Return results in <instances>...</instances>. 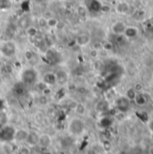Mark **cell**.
<instances>
[{
	"label": "cell",
	"instance_id": "cell-1",
	"mask_svg": "<svg viewBox=\"0 0 153 154\" xmlns=\"http://www.w3.org/2000/svg\"><path fill=\"white\" fill-rule=\"evenodd\" d=\"M38 72L33 68H27L22 73V82L25 85H32L37 82Z\"/></svg>",
	"mask_w": 153,
	"mask_h": 154
},
{
	"label": "cell",
	"instance_id": "cell-2",
	"mask_svg": "<svg viewBox=\"0 0 153 154\" xmlns=\"http://www.w3.org/2000/svg\"><path fill=\"white\" fill-rule=\"evenodd\" d=\"M0 52L6 57H12L16 53V45L13 41H5L0 45Z\"/></svg>",
	"mask_w": 153,
	"mask_h": 154
},
{
	"label": "cell",
	"instance_id": "cell-3",
	"mask_svg": "<svg viewBox=\"0 0 153 154\" xmlns=\"http://www.w3.org/2000/svg\"><path fill=\"white\" fill-rule=\"evenodd\" d=\"M84 127L85 126H84L83 121L79 117H75V118L72 119L69 124V131L74 135L81 134L84 131Z\"/></svg>",
	"mask_w": 153,
	"mask_h": 154
},
{
	"label": "cell",
	"instance_id": "cell-4",
	"mask_svg": "<svg viewBox=\"0 0 153 154\" xmlns=\"http://www.w3.org/2000/svg\"><path fill=\"white\" fill-rule=\"evenodd\" d=\"M15 129L11 125L2 126L0 129V140L3 142H11L14 140Z\"/></svg>",
	"mask_w": 153,
	"mask_h": 154
},
{
	"label": "cell",
	"instance_id": "cell-5",
	"mask_svg": "<svg viewBox=\"0 0 153 154\" xmlns=\"http://www.w3.org/2000/svg\"><path fill=\"white\" fill-rule=\"evenodd\" d=\"M127 24L123 21H117L114 23L111 26V32L115 36H123Z\"/></svg>",
	"mask_w": 153,
	"mask_h": 154
},
{
	"label": "cell",
	"instance_id": "cell-6",
	"mask_svg": "<svg viewBox=\"0 0 153 154\" xmlns=\"http://www.w3.org/2000/svg\"><path fill=\"white\" fill-rule=\"evenodd\" d=\"M130 102L131 101L124 96L120 97L115 100V109L120 112H127L130 108Z\"/></svg>",
	"mask_w": 153,
	"mask_h": 154
},
{
	"label": "cell",
	"instance_id": "cell-7",
	"mask_svg": "<svg viewBox=\"0 0 153 154\" xmlns=\"http://www.w3.org/2000/svg\"><path fill=\"white\" fill-rule=\"evenodd\" d=\"M139 34H140V30L138 27L133 26V25H127L123 36L129 39H133V38H137Z\"/></svg>",
	"mask_w": 153,
	"mask_h": 154
},
{
	"label": "cell",
	"instance_id": "cell-8",
	"mask_svg": "<svg viewBox=\"0 0 153 154\" xmlns=\"http://www.w3.org/2000/svg\"><path fill=\"white\" fill-rule=\"evenodd\" d=\"M58 55L59 53H57L55 48H48L47 49V51L45 52V58H46V61L51 65L53 64H56L57 61H58Z\"/></svg>",
	"mask_w": 153,
	"mask_h": 154
},
{
	"label": "cell",
	"instance_id": "cell-9",
	"mask_svg": "<svg viewBox=\"0 0 153 154\" xmlns=\"http://www.w3.org/2000/svg\"><path fill=\"white\" fill-rule=\"evenodd\" d=\"M115 11L119 14L125 15V14H127L130 12V5L127 2H125V1H121V2L116 4Z\"/></svg>",
	"mask_w": 153,
	"mask_h": 154
},
{
	"label": "cell",
	"instance_id": "cell-10",
	"mask_svg": "<svg viewBox=\"0 0 153 154\" xmlns=\"http://www.w3.org/2000/svg\"><path fill=\"white\" fill-rule=\"evenodd\" d=\"M13 92H14V95H16L18 97L24 95L25 92H26V86H25V84L22 81L21 82H17L14 85V87H13Z\"/></svg>",
	"mask_w": 153,
	"mask_h": 154
},
{
	"label": "cell",
	"instance_id": "cell-11",
	"mask_svg": "<svg viewBox=\"0 0 153 154\" xmlns=\"http://www.w3.org/2000/svg\"><path fill=\"white\" fill-rule=\"evenodd\" d=\"M41 148H48L51 145V137L48 134H41L38 138V143Z\"/></svg>",
	"mask_w": 153,
	"mask_h": 154
},
{
	"label": "cell",
	"instance_id": "cell-12",
	"mask_svg": "<svg viewBox=\"0 0 153 154\" xmlns=\"http://www.w3.org/2000/svg\"><path fill=\"white\" fill-rule=\"evenodd\" d=\"M56 75H57V84L63 86V85L67 83L69 76H68V74L66 71H58L56 74Z\"/></svg>",
	"mask_w": 153,
	"mask_h": 154
},
{
	"label": "cell",
	"instance_id": "cell-13",
	"mask_svg": "<svg viewBox=\"0 0 153 154\" xmlns=\"http://www.w3.org/2000/svg\"><path fill=\"white\" fill-rule=\"evenodd\" d=\"M29 134V132L25 129H19L15 131L14 134V140L17 142H24L27 139V136Z\"/></svg>",
	"mask_w": 153,
	"mask_h": 154
},
{
	"label": "cell",
	"instance_id": "cell-14",
	"mask_svg": "<svg viewBox=\"0 0 153 154\" xmlns=\"http://www.w3.org/2000/svg\"><path fill=\"white\" fill-rule=\"evenodd\" d=\"M38 138H39V136L35 132H29V134H28L25 142L30 146H35L38 143Z\"/></svg>",
	"mask_w": 153,
	"mask_h": 154
},
{
	"label": "cell",
	"instance_id": "cell-15",
	"mask_svg": "<svg viewBox=\"0 0 153 154\" xmlns=\"http://www.w3.org/2000/svg\"><path fill=\"white\" fill-rule=\"evenodd\" d=\"M90 42V36L83 33V34H80L76 38V43L80 46H86Z\"/></svg>",
	"mask_w": 153,
	"mask_h": 154
},
{
	"label": "cell",
	"instance_id": "cell-16",
	"mask_svg": "<svg viewBox=\"0 0 153 154\" xmlns=\"http://www.w3.org/2000/svg\"><path fill=\"white\" fill-rule=\"evenodd\" d=\"M133 101H134V103H135L137 106H139V107H143V106H145L146 103H147V98L145 97V95H144L143 93L139 92V93H137V95H136V97H135V99H134Z\"/></svg>",
	"mask_w": 153,
	"mask_h": 154
},
{
	"label": "cell",
	"instance_id": "cell-17",
	"mask_svg": "<svg viewBox=\"0 0 153 154\" xmlns=\"http://www.w3.org/2000/svg\"><path fill=\"white\" fill-rule=\"evenodd\" d=\"M44 82L47 85L57 84V75L54 73H47L44 75Z\"/></svg>",
	"mask_w": 153,
	"mask_h": 154
},
{
	"label": "cell",
	"instance_id": "cell-18",
	"mask_svg": "<svg viewBox=\"0 0 153 154\" xmlns=\"http://www.w3.org/2000/svg\"><path fill=\"white\" fill-rule=\"evenodd\" d=\"M137 93H138V92L133 89V87H130V88H128V89L125 91L124 97H125L127 100H129L130 101H133L134 99H135V97H136V95H137Z\"/></svg>",
	"mask_w": 153,
	"mask_h": 154
},
{
	"label": "cell",
	"instance_id": "cell-19",
	"mask_svg": "<svg viewBox=\"0 0 153 154\" xmlns=\"http://www.w3.org/2000/svg\"><path fill=\"white\" fill-rule=\"evenodd\" d=\"M99 125L102 128H109L112 125V119L110 116H103L99 120Z\"/></svg>",
	"mask_w": 153,
	"mask_h": 154
},
{
	"label": "cell",
	"instance_id": "cell-20",
	"mask_svg": "<svg viewBox=\"0 0 153 154\" xmlns=\"http://www.w3.org/2000/svg\"><path fill=\"white\" fill-rule=\"evenodd\" d=\"M75 111L77 115L79 116H83L85 114L86 111V108L82 103H76L75 107Z\"/></svg>",
	"mask_w": 153,
	"mask_h": 154
},
{
	"label": "cell",
	"instance_id": "cell-21",
	"mask_svg": "<svg viewBox=\"0 0 153 154\" xmlns=\"http://www.w3.org/2000/svg\"><path fill=\"white\" fill-rule=\"evenodd\" d=\"M19 27L21 29L26 30L28 27H30V19H28L27 17L21 18L20 21H19Z\"/></svg>",
	"mask_w": 153,
	"mask_h": 154
},
{
	"label": "cell",
	"instance_id": "cell-22",
	"mask_svg": "<svg viewBox=\"0 0 153 154\" xmlns=\"http://www.w3.org/2000/svg\"><path fill=\"white\" fill-rule=\"evenodd\" d=\"M58 20L55 17H50V18H47V27L49 28H56L57 23H58Z\"/></svg>",
	"mask_w": 153,
	"mask_h": 154
},
{
	"label": "cell",
	"instance_id": "cell-23",
	"mask_svg": "<svg viewBox=\"0 0 153 154\" xmlns=\"http://www.w3.org/2000/svg\"><path fill=\"white\" fill-rule=\"evenodd\" d=\"M15 33H16V31H15V28L13 27V26H8L6 28V31H5V34H6V37H8L9 38H14L15 36Z\"/></svg>",
	"mask_w": 153,
	"mask_h": 154
},
{
	"label": "cell",
	"instance_id": "cell-24",
	"mask_svg": "<svg viewBox=\"0 0 153 154\" xmlns=\"http://www.w3.org/2000/svg\"><path fill=\"white\" fill-rule=\"evenodd\" d=\"M44 41L46 42V44L48 46V48H51V46L54 44V38H52V36L50 34H46L44 35Z\"/></svg>",
	"mask_w": 153,
	"mask_h": 154
},
{
	"label": "cell",
	"instance_id": "cell-25",
	"mask_svg": "<svg viewBox=\"0 0 153 154\" xmlns=\"http://www.w3.org/2000/svg\"><path fill=\"white\" fill-rule=\"evenodd\" d=\"M26 31H27V34H28V36L31 38V37H34V36H36V34L38 33V30L35 28V27H32V26H30V27H28L27 29H26Z\"/></svg>",
	"mask_w": 153,
	"mask_h": 154
},
{
	"label": "cell",
	"instance_id": "cell-26",
	"mask_svg": "<svg viewBox=\"0 0 153 154\" xmlns=\"http://www.w3.org/2000/svg\"><path fill=\"white\" fill-rule=\"evenodd\" d=\"M11 6L10 0H0V8L1 9H7Z\"/></svg>",
	"mask_w": 153,
	"mask_h": 154
},
{
	"label": "cell",
	"instance_id": "cell-27",
	"mask_svg": "<svg viewBox=\"0 0 153 154\" xmlns=\"http://www.w3.org/2000/svg\"><path fill=\"white\" fill-rule=\"evenodd\" d=\"M17 154H31V149L27 146H22L18 149Z\"/></svg>",
	"mask_w": 153,
	"mask_h": 154
},
{
	"label": "cell",
	"instance_id": "cell-28",
	"mask_svg": "<svg viewBox=\"0 0 153 154\" xmlns=\"http://www.w3.org/2000/svg\"><path fill=\"white\" fill-rule=\"evenodd\" d=\"M37 23H38V25L40 28H45V27L47 26V18H45L44 16L39 17Z\"/></svg>",
	"mask_w": 153,
	"mask_h": 154
},
{
	"label": "cell",
	"instance_id": "cell-29",
	"mask_svg": "<svg viewBox=\"0 0 153 154\" xmlns=\"http://www.w3.org/2000/svg\"><path fill=\"white\" fill-rule=\"evenodd\" d=\"M65 49H66V48H65V45H64V44H62V43H57V44L56 45L55 50H56L57 53L61 54V53H63V52L65 51Z\"/></svg>",
	"mask_w": 153,
	"mask_h": 154
},
{
	"label": "cell",
	"instance_id": "cell-30",
	"mask_svg": "<svg viewBox=\"0 0 153 154\" xmlns=\"http://www.w3.org/2000/svg\"><path fill=\"white\" fill-rule=\"evenodd\" d=\"M76 91L80 95H85L87 93V91H88L87 88L84 87V86H79V87H77Z\"/></svg>",
	"mask_w": 153,
	"mask_h": 154
},
{
	"label": "cell",
	"instance_id": "cell-31",
	"mask_svg": "<svg viewBox=\"0 0 153 154\" xmlns=\"http://www.w3.org/2000/svg\"><path fill=\"white\" fill-rule=\"evenodd\" d=\"M24 57H25V58L28 60V61H31L32 58H33V57H34V55H33V53H32V51H31V50H26L25 52H24Z\"/></svg>",
	"mask_w": 153,
	"mask_h": 154
},
{
	"label": "cell",
	"instance_id": "cell-32",
	"mask_svg": "<svg viewBox=\"0 0 153 154\" xmlns=\"http://www.w3.org/2000/svg\"><path fill=\"white\" fill-rule=\"evenodd\" d=\"M133 89L139 93V92H142L143 91V85L141 83V82H136L134 85H133Z\"/></svg>",
	"mask_w": 153,
	"mask_h": 154
},
{
	"label": "cell",
	"instance_id": "cell-33",
	"mask_svg": "<svg viewBox=\"0 0 153 154\" xmlns=\"http://www.w3.org/2000/svg\"><path fill=\"white\" fill-rule=\"evenodd\" d=\"M4 69H5V71L7 74H12V73H13V71H14V67H13V66L8 65V64L5 66Z\"/></svg>",
	"mask_w": 153,
	"mask_h": 154
},
{
	"label": "cell",
	"instance_id": "cell-34",
	"mask_svg": "<svg viewBox=\"0 0 153 154\" xmlns=\"http://www.w3.org/2000/svg\"><path fill=\"white\" fill-rule=\"evenodd\" d=\"M78 14L81 16H84L86 14V8L83 6H80L78 7Z\"/></svg>",
	"mask_w": 153,
	"mask_h": 154
},
{
	"label": "cell",
	"instance_id": "cell-35",
	"mask_svg": "<svg viewBox=\"0 0 153 154\" xmlns=\"http://www.w3.org/2000/svg\"><path fill=\"white\" fill-rule=\"evenodd\" d=\"M38 101H39V103H40L41 105H45V104H47V96L43 95V96L39 97V99H38Z\"/></svg>",
	"mask_w": 153,
	"mask_h": 154
},
{
	"label": "cell",
	"instance_id": "cell-36",
	"mask_svg": "<svg viewBox=\"0 0 153 154\" xmlns=\"http://www.w3.org/2000/svg\"><path fill=\"white\" fill-rule=\"evenodd\" d=\"M51 92H52V91H51V89L47 86V88H45L43 91H42V93H43V95H45V96H48V95H50L51 94Z\"/></svg>",
	"mask_w": 153,
	"mask_h": 154
},
{
	"label": "cell",
	"instance_id": "cell-37",
	"mask_svg": "<svg viewBox=\"0 0 153 154\" xmlns=\"http://www.w3.org/2000/svg\"><path fill=\"white\" fill-rule=\"evenodd\" d=\"M47 86H48V85H47V83L43 82H39L38 85H37V87H38V89H39V90H40L41 91H43V90H44L45 88H47Z\"/></svg>",
	"mask_w": 153,
	"mask_h": 154
},
{
	"label": "cell",
	"instance_id": "cell-38",
	"mask_svg": "<svg viewBox=\"0 0 153 154\" xmlns=\"http://www.w3.org/2000/svg\"><path fill=\"white\" fill-rule=\"evenodd\" d=\"M97 54H98V53H97L96 48H95V49H92V50L90 52V55L91 57H97Z\"/></svg>",
	"mask_w": 153,
	"mask_h": 154
},
{
	"label": "cell",
	"instance_id": "cell-39",
	"mask_svg": "<svg viewBox=\"0 0 153 154\" xmlns=\"http://www.w3.org/2000/svg\"><path fill=\"white\" fill-rule=\"evenodd\" d=\"M64 26H65V24H64V23H61V22H58V23H57V29H59V30H61V29H63L64 28Z\"/></svg>",
	"mask_w": 153,
	"mask_h": 154
},
{
	"label": "cell",
	"instance_id": "cell-40",
	"mask_svg": "<svg viewBox=\"0 0 153 154\" xmlns=\"http://www.w3.org/2000/svg\"><path fill=\"white\" fill-rule=\"evenodd\" d=\"M149 125H150V128L151 129V131L153 132V119L151 121V122H150V124H149Z\"/></svg>",
	"mask_w": 153,
	"mask_h": 154
},
{
	"label": "cell",
	"instance_id": "cell-41",
	"mask_svg": "<svg viewBox=\"0 0 153 154\" xmlns=\"http://www.w3.org/2000/svg\"><path fill=\"white\" fill-rule=\"evenodd\" d=\"M3 107V102H2V100H0V108H2Z\"/></svg>",
	"mask_w": 153,
	"mask_h": 154
},
{
	"label": "cell",
	"instance_id": "cell-42",
	"mask_svg": "<svg viewBox=\"0 0 153 154\" xmlns=\"http://www.w3.org/2000/svg\"><path fill=\"white\" fill-rule=\"evenodd\" d=\"M108 2H111V1H114V0H107Z\"/></svg>",
	"mask_w": 153,
	"mask_h": 154
},
{
	"label": "cell",
	"instance_id": "cell-43",
	"mask_svg": "<svg viewBox=\"0 0 153 154\" xmlns=\"http://www.w3.org/2000/svg\"><path fill=\"white\" fill-rule=\"evenodd\" d=\"M0 85H1V80H0Z\"/></svg>",
	"mask_w": 153,
	"mask_h": 154
},
{
	"label": "cell",
	"instance_id": "cell-44",
	"mask_svg": "<svg viewBox=\"0 0 153 154\" xmlns=\"http://www.w3.org/2000/svg\"><path fill=\"white\" fill-rule=\"evenodd\" d=\"M10 1H11V2H12V1H14V0H10Z\"/></svg>",
	"mask_w": 153,
	"mask_h": 154
},
{
	"label": "cell",
	"instance_id": "cell-45",
	"mask_svg": "<svg viewBox=\"0 0 153 154\" xmlns=\"http://www.w3.org/2000/svg\"></svg>",
	"mask_w": 153,
	"mask_h": 154
}]
</instances>
